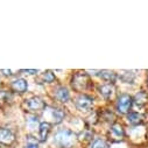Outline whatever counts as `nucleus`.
<instances>
[{"label":"nucleus","instance_id":"f257e3e1","mask_svg":"<svg viewBox=\"0 0 148 148\" xmlns=\"http://www.w3.org/2000/svg\"><path fill=\"white\" fill-rule=\"evenodd\" d=\"M77 142L76 133L70 128H62L55 133L54 143L58 148H72Z\"/></svg>","mask_w":148,"mask_h":148},{"label":"nucleus","instance_id":"f03ea898","mask_svg":"<svg viewBox=\"0 0 148 148\" xmlns=\"http://www.w3.org/2000/svg\"><path fill=\"white\" fill-rule=\"evenodd\" d=\"M71 88L76 92H83L91 88V78L85 71H77L72 75L70 81Z\"/></svg>","mask_w":148,"mask_h":148},{"label":"nucleus","instance_id":"7ed1b4c3","mask_svg":"<svg viewBox=\"0 0 148 148\" xmlns=\"http://www.w3.org/2000/svg\"><path fill=\"white\" fill-rule=\"evenodd\" d=\"M23 108L28 112L36 113V112H42L47 108V104L45 103L43 99L40 97H30L23 101Z\"/></svg>","mask_w":148,"mask_h":148},{"label":"nucleus","instance_id":"20e7f679","mask_svg":"<svg viewBox=\"0 0 148 148\" xmlns=\"http://www.w3.org/2000/svg\"><path fill=\"white\" fill-rule=\"evenodd\" d=\"M133 105V97L128 93H121L118 99H117V104H116V110L119 114H128L130 110Z\"/></svg>","mask_w":148,"mask_h":148},{"label":"nucleus","instance_id":"39448f33","mask_svg":"<svg viewBox=\"0 0 148 148\" xmlns=\"http://www.w3.org/2000/svg\"><path fill=\"white\" fill-rule=\"evenodd\" d=\"M45 114H46V118L50 120L49 124H55V125L61 124L65 117L64 111L58 107H47L45 110Z\"/></svg>","mask_w":148,"mask_h":148},{"label":"nucleus","instance_id":"423d86ee","mask_svg":"<svg viewBox=\"0 0 148 148\" xmlns=\"http://www.w3.org/2000/svg\"><path fill=\"white\" fill-rule=\"evenodd\" d=\"M75 106L81 112H89L93 107V98L88 95H79L75 99Z\"/></svg>","mask_w":148,"mask_h":148},{"label":"nucleus","instance_id":"0eeeda50","mask_svg":"<svg viewBox=\"0 0 148 148\" xmlns=\"http://www.w3.org/2000/svg\"><path fill=\"white\" fill-rule=\"evenodd\" d=\"M15 139L16 136L12 130L6 127H0V145L1 146H12L15 142Z\"/></svg>","mask_w":148,"mask_h":148},{"label":"nucleus","instance_id":"6e6552de","mask_svg":"<svg viewBox=\"0 0 148 148\" xmlns=\"http://www.w3.org/2000/svg\"><path fill=\"white\" fill-rule=\"evenodd\" d=\"M110 138L113 141H121L125 138V130L121 124L113 123L110 127Z\"/></svg>","mask_w":148,"mask_h":148},{"label":"nucleus","instance_id":"1a4fd4ad","mask_svg":"<svg viewBox=\"0 0 148 148\" xmlns=\"http://www.w3.org/2000/svg\"><path fill=\"white\" fill-rule=\"evenodd\" d=\"M28 89V82L25 78H16L11 83V90L18 95H22Z\"/></svg>","mask_w":148,"mask_h":148},{"label":"nucleus","instance_id":"9d476101","mask_svg":"<svg viewBox=\"0 0 148 148\" xmlns=\"http://www.w3.org/2000/svg\"><path fill=\"white\" fill-rule=\"evenodd\" d=\"M97 76H98L101 81H104V82H106V83H108V84H114V82H116L117 78H118L117 72H114V71H112V70H99V71L97 72Z\"/></svg>","mask_w":148,"mask_h":148},{"label":"nucleus","instance_id":"9b49d317","mask_svg":"<svg viewBox=\"0 0 148 148\" xmlns=\"http://www.w3.org/2000/svg\"><path fill=\"white\" fill-rule=\"evenodd\" d=\"M98 90H99V93L105 99H111V98L114 96V93H116V86H114V84L105 83V84L100 85L98 88Z\"/></svg>","mask_w":148,"mask_h":148},{"label":"nucleus","instance_id":"f8f14e48","mask_svg":"<svg viewBox=\"0 0 148 148\" xmlns=\"http://www.w3.org/2000/svg\"><path fill=\"white\" fill-rule=\"evenodd\" d=\"M38 130H39V140L41 142H45V141H47V139L51 132V124H49L47 121H42V123H40Z\"/></svg>","mask_w":148,"mask_h":148},{"label":"nucleus","instance_id":"ddd939ff","mask_svg":"<svg viewBox=\"0 0 148 148\" xmlns=\"http://www.w3.org/2000/svg\"><path fill=\"white\" fill-rule=\"evenodd\" d=\"M55 98L61 103H68L70 99V92L65 86H58L54 92Z\"/></svg>","mask_w":148,"mask_h":148},{"label":"nucleus","instance_id":"4468645a","mask_svg":"<svg viewBox=\"0 0 148 148\" xmlns=\"http://www.w3.org/2000/svg\"><path fill=\"white\" fill-rule=\"evenodd\" d=\"M133 104H135L136 107L142 108L148 104V93L145 91H139L133 97Z\"/></svg>","mask_w":148,"mask_h":148},{"label":"nucleus","instance_id":"2eb2a0df","mask_svg":"<svg viewBox=\"0 0 148 148\" xmlns=\"http://www.w3.org/2000/svg\"><path fill=\"white\" fill-rule=\"evenodd\" d=\"M126 118H127V121L133 126H139L145 120V116L139 112H130Z\"/></svg>","mask_w":148,"mask_h":148},{"label":"nucleus","instance_id":"dca6fc26","mask_svg":"<svg viewBox=\"0 0 148 148\" xmlns=\"http://www.w3.org/2000/svg\"><path fill=\"white\" fill-rule=\"evenodd\" d=\"M120 79L124 82V83H127V84H133L135 78H136V75L134 73V71H130V70H124L120 72L119 75Z\"/></svg>","mask_w":148,"mask_h":148},{"label":"nucleus","instance_id":"f3484780","mask_svg":"<svg viewBox=\"0 0 148 148\" xmlns=\"http://www.w3.org/2000/svg\"><path fill=\"white\" fill-rule=\"evenodd\" d=\"M56 79L54 72L51 70H46L45 72H42L40 77H39V82L40 83H47V84H50V83H54Z\"/></svg>","mask_w":148,"mask_h":148},{"label":"nucleus","instance_id":"a211bd4d","mask_svg":"<svg viewBox=\"0 0 148 148\" xmlns=\"http://www.w3.org/2000/svg\"><path fill=\"white\" fill-rule=\"evenodd\" d=\"M11 100H12V95H11V92L5 91V90H0V107L7 105Z\"/></svg>","mask_w":148,"mask_h":148},{"label":"nucleus","instance_id":"6ab92c4d","mask_svg":"<svg viewBox=\"0 0 148 148\" xmlns=\"http://www.w3.org/2000/svg\"><path fill=\"white\" fill-rule=\"evenodd\" d=\"M90 148H107V142L103 138H96L91 141Z\"/></svg>","mask_w":148,"mask_h":148},{"label":"nucleus","instance_id":"aec40b11","mask_svg":"<svg viewBox=\"0 0 148 148\" xmlns=\"http://www.w3.org/2000/svg\"><path fill=\"white\" fill-rule=\"evenodd\" d=\"M26 138L27 139H26V146H25V148H39V142H38V140H36L35 138H33L30 135H28Z\"/></svg>","mask_w":148,"mask_h":148},{"label":"nucleus","instance_id":"412c9836","mask_svg":"<svg viewBox=\"0 0 148 148\" xmlns=\"http://www.w3.org/2000/svg\"><path fill=\"white\" fill-rule=\"evenodd\" d=\"M103 118L107 121H111V120H113L114 119V114L111 112V111H105L104 114H103Z\"/></svg>","mask_w":148,"mask_h":148},{"label":"nucleus","instance_id":"4be33fe9","mask_svg":"<svg viewBox=\"0 0 148 148\" xmlns=\"http://www.w3.org/2000/svg\"><path fill=\"white\" fill-rule=\"evenodd\" d=\"M0 72H1L4 76H13V75H15V72H14V71H12V70H7V69H4V70H1Z\"/></svg>","mask_w":148,"mask_h":148},{"label":"nucleus","instance_id":"5701e85b","mask_svg":"<svg viewBox=\"0 0 148 148\" xmlns=\"http://www.w3.org/2000/svg\"><path fill=\"white\" fill-rule=\"evenodd\" d=\"M21 72L28 73V75H35V73H38V72H39V70H35V69H28V70H21Z\"/></svg>","mask_w":148,"mask_h":148},{"label":"nucleus","instance_id":"b1692460","mask_svg":"<svg viewBox=\"0 0 148 148\" xmlns=\"http://www.w3.org/2000/svg\"><path fill=\"white\" fill-rule=\"evenodd\" d=\"M146 85H147V89H148V78H147V82H146Z\"/></svg>","mask_w":148,"mask_h":148}]
</instances>
